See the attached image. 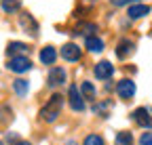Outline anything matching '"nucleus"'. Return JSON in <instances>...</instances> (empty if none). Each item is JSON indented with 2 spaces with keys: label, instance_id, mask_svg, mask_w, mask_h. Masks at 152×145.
Returning <instances> with one entry per match:
<instances>
[{
  "label": "nucleus",
  "instance_id": "21",
  "mask_svg": "<svg viewBox=\"0 0 152 145\" xmlns=\"http://www.w3.org/2000/svg\"><path fill=\"white\" fill-rule=\"evenodd\" d=\"M140 145H152V133H144L140 137Z\"/></svg>",
  "mask_w": 152,
  "mask_h": 145
},
{
  "label": "nucleus",
  "instance_id": "3",
  "mask_svg": "<svg viewBox=\"0 0 152 145\" xmlns=\"http://www.w3.org/2000/svg\"><path fill=\"white\" fill-rule=\"evenodd\" d=\"M68 99H70V107L74 112H85V97L78 93V86H70Z\"/></svg>",
  "mask_w": 152,
  "mask_h": 145
},
{
  "label": "nucleus",
  "instance_id": "18",
  "mask_svg": "<svg viewBox=\"0 0 152 145\" xmlns=\"http://www.w3.org/2000/svg\"><path fill=\"white\" fill-rule=\"evenodd\" d=\"M114 143H116V145H133V137H131V133L121 131L116 135V141H114Z\"/></svg>",
  "mask_w": 152,
  "mask_h": 145
},
{
  "label": "nucleus",
  "instance_id": "23",
  "mask_svg": "<svg viewBox=\"0 0 152 145\" xmlns=\"http://www.w3.org/2000/svg\"><path fill=\"white\" fill-rule=\"evenodd\" d=\"M15 145H32V143H28V141H17Z\"/></svg>",
  "mask_w": 152,
  "mask_h": 145
},
{
  "label": "nucleus",
  "instance_id": "15",
  "mask_svg": "<svg viewBox=\"0 0 152 145\" xmlns=\"http://www.w3.org/2000/svg\"><path fill=\"white\" fill-rule=\"evenodd\" d=\"M0 6L4 13H15L21 9V0H0Z\"/></svg>",
  "mask_w": 152,
  "mask_h": 145
},
{
  "label": "nucleus",
  "instance_id": "8",
  "mask_svg": "<svg viewBox=\"0 0 152 145\" xmlns=\"http://www.w3.org/2000/svg\"><path fill=\"white\" fill-rule=\"evenodd\" d=\"M112 74H114V67H112L110 61H99L97 65H95V78L108 80V78H112Z\"/></svg>",
  "mask_w": 152,
  "mask_h": 145
},
{
  "label": "nucleus",
  "instance_id": "20",
  "mask_svg": "<svg viewBox=\"0 0 152 145\" xmlns=\"http://www.w3.org/2000/svg\"><path fill=\"white\" fill-rule=\"evenodd\" d=\"M93 112H97V114H102V116L106 118V116H108V103H102V105L95 103V105H93Z\"/></svg>",
  "mask_w": 152,
  "mask_h": 145
},
{
  "label": "nucleus",
  "instance_id": "19",
  "mask_svg": "<svg viewBox=\"0 0 152 145\" xmlns=\"http://www.w3.org/2000/svg\"><path fill=\"white\" fill-rule=\"evenodd\" d=\"M83 145H104V139H102L99 135H89Z\"/></svg>",
  "mask_w": 152,
  "mask_h": 145
},
{
  "label": "nucleus",
  "instance_id": "16",
  "mask_svg": "<svg viewBox=\"0 0 152 145\" xmlns=\"http://www.w3.org/2000/svg\"><path fill=\"white\" fill-rule=\"evenodd\" d=\"M13 88H15V93H17L19 97H23V95H28L30 84H28V80H23V78H17V80L13 82Z\"/></svg>",
  "mask_w": 152,
  "mask_h": 145
},
{
  "label": "nucleus",
  "instance_id": "22",
  "mask_svg": "<svg viewBox=\"0 0 152 145\" xmlns=\"http://www.w3.org/2000/svg\"><path fill=\"white\" fill-rule=\"evenodd\" d=\"M133 2V0H112V4H116V6H123V4H129Z\"/></svg>",
  "mask_w": 152,
  "mask_h": 145
},
{
  "label": "nucleus",
  "instance_id": "9",
  "mask_svg": "<svg viewBox=\"0 0 152 145\" xmlns=\"http://www.w3.org/2000/svg\"><path fill=\"white\" fill-rule=\"evenodd\" d=\"M66 82V71L61 69V67H53L51 69V74H49V86H59V84H64Z\"/></svg>",
  "mask_w": 152,
  "mask_h": 145
},
{
  "label": "nucleus",
  "instance_id": "6",
  "mask_svg": "<svg viewBox=\"0 0 152 145\" xmlns=\"http://www.w3.org/2000/svg\"><path fill=\"white\" fill-rule=\"evenodd\" d=\"M133 120H135L142 128H152V116L146 107H137L135 112H133Z\"/></svg>",
  "mask_w": 152,
  "mask_h": 145
},
{
  "label": "nucleus",
  "instance_id": "13",
  "mask_svg": "<svg viewBox=\"0 0 152 145\" xmlns=\"http://www.w3.org/2000/svg\"><path fill=\"white\" fill-rule=\"evenodd\" d=\"M87 48L91 50V53H102L104 50V42L97 38V36H87Z\"/></svg>",
  "mask_w": 152,
  "mask_h": 145
},
{
  "label": "nucleus",
  "instance_id": "2",
  "mask_svg": "<svg viewBox=\"0 0 152 145\" xmlns=\"http://www.w3.org/2000/svg\"><path fill=\"white\" fill-rule=\"evenodd\" d=\"M7 67H9L11 71H15V74H26V71L32 67V63H30V59H28L26 55H17V57H11V59H9Z\"/></svg>",
  "mask_w": 152,
  "mask_h": 145
},
{
  "label": "nucleus",
  "instance_id": "10",
  "mask_svg": "<svg viewBox=\"0 0 152 145\" xmlns=\"http://www.w3.org/2000/svg\"><path fill=\"white\" fill-rule=\"evenodd\" d=\"M148 13H150V6H148V4H131L129 11H127V15L131 17V19H140V17H146Z\"/></svg>",
  "mask_w": 152,
  "mask_h": 145
},
{
  "label": "nucleus",
  "instance_id": "7",
  "mask_svg": "<svg viewBox=\"0 0 152 145\" xmlns=\"http://www.w3.org/2000/svg\"><path fill=\"white\" fill-rule=\"evenodd\" d=\"M80 55H83V53H80L78 44H74V42H68V44L61 46V57H64L66 61H78Z\"/></svg>",
  "mask_w": 152,
  "mask_h": 145
},
{
  "label": "nucleus",
  "instance_id": "24",
  "mask_svg": "<svg viewBox=\"0 0 152 145\" xmlns=\"http://www.w3.org/2000/svg\"><path fill=\"white\" fill-rule=\"evenodd\" d=\"M0 145H2V141H0Z\"/></svg>",
  "mask_w": 152,
  "mask_h": 145
},
{
  "label": "nucleus",
  "instance_id": "4",
  "mask_svg": "<svg viewBox=\"0 0 152 145\" xmlns=\"http://www.w3.org/2000/svg\"><path fill=\"white\" fill-rule=\"evenodd\" d=\"M116 93H118L121 99H131L133 95H135V82L129 80V78L121 80V82L116 84Z\"/></svg>",
  "mask_w": 152,
  "mask_h": 145
},
{
  "label": "nucleus",
  "instance_id": "11",
  "mask_svg": "<svg viewBox=\"0 0 152 145\" xmlns=\"http://www.w3.org/2000/svg\"><path fill=\"white\" fill-rule=\"evenodd\" d=\"M38 57H40V61H42L45 65H53L55 59H57V50H55V46H45Z\"/></svg>",
  "mask_w": 152,
  "mask_h": 145
},
{
  "label": "nucleus",
  "instance_id": "12",
  "mask_svg": "<svg viewBox=\"0 0 152 145\" xmlns=\"http://www.w3.org/2000/svg\"><path fill=\"white\" fill-rule=\"evenodd\" d=\"M23 53H28V46L23 42H9V46H7L9 57H17V55H23Z\"/></svg>",
  "mask_w": 152,
  "mask_h": 145
},
{
  "label": "nucleus",
  "instance_id": "14",
  "mask_svg": "<svg viewBox=\"0 0 152 145\" xmlns=\"http://www.w3.org/2000/svg\"><path fill=\"white\" fill-rule=\"evenodd\" d=\"M131 50H133V42L125 38V40H121V42H118V46H116V55H118V59H125Z\"/></svg>",
  "mask_w": 152,
  "mask_h": 145
},
{
  "label": "nucleus",
  "instance_id": "1",
  "mask_svg": "<svg viewBox=\"0 0 152 145\" xmlns=\"http://www.w3.org/2000/svg\"><path fill=\"white\" fill-rule=\"evenodd\" d=\"M61 107H64V97L59 93L51 95V99L45 103V107L40 110V120L45 122H55L57 118L61 116Z\"/></svg>",
  "mask_w": 152,
  "mask_h": 145
},
{
  "label": "nucleus",
  "instance_id": "17",
  "mask_svg": "<svg viewBox=\"0 0 152 145\" xmlns=\"http://www.w3.org/2000/svg\"><path fill=\"white\" fill-rule=\"evenodd\" d=\"M80 93H83V97H85V99L95 101V88H93V84H91V82H83V84H80Z\"/></svg>",
  "mask_w": 152,
  "mask_h": 145
},
{
  "label": "nucleus",
  "instance_id": "5",
  "mask_svg": "<svg viewBox=\"0 0 152 145\" xmlns=\"http://www.w3.org/2000/svg\"><path fill=\"white\" fill-rule=\"evenodd\" d=\"M19 25L23 27V32H26V34H32V36H36V34H38V23H36V19H34L30 13L19 15Z\"/></svg>",
  "mask_w": 152,
  "mask_h": 145
}]
</instances>
